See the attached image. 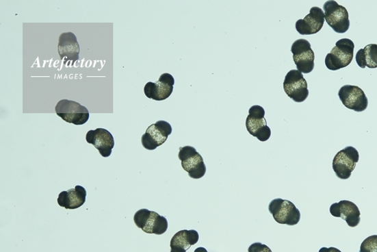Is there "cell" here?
Instances as JSON below:
<instances>
[{"label": "cell", "mask_w": 377, "mask_h": 252, "mask_svg": "<svg viewBox=\"0 0 377 252\" xmlns=\"http://www.w3.org/2000/svg\"><path fill=\"white\" fill-rule=\"evenodd\" d=\"M291 53L298 71L302 73H309L313 71L315 54L309 41L304 39L295 41L291 47Z\"/></svg>", "instance_id": "11"}, {"label": "cell", "mask_w": 377, "mask_h": 252, "mask_svg": "<svg viewBox=\"0 0 377 252\" xmlns=\"http://www.w3.org/2000/svg\"><path fill=\"white\" fill-rule=\"evenodd\" d=\"M284 90L288 97L295 102H304L308 98L309 92L307 80L298 70L287 73L284 81Z\"/></svg>", "instance_id": "9"}, {"label": "cell", "mask_w": 377, "mask_h": 252, "mask_svg": "<svg viewBox=\"0 0 377 252\" xmlns=\"http://www.w3.org/2000/svg\"><path fill=\"white\" fill-rule=\"evenodd\" d=\"M246 128L250 134L261 142H267L271 137V129L265 118V110L259 105L251 107L246 120Z\"/></svg>", "instance_id": "8"}, {"label": "cell", "mask_w": 377, "mask_h": 252, "mask_svg": "<svg viewBox=\"0 0 377 252\" xmlns=\"http://www.w3.org/2000/svg\"><path fill=\"white\" fill-rule=\"evenodd\" d=\"M86 142L94 145L103 158H109L114 147V138L111 133L105 129H97L87 132Z\"/></svg>", "instance_id": "15"}, {"label": "cell", "mask_w": 377, "mask_h": 252, "mask_svg": "<svg viewBox=\"0 0 377 252\" xmlns=\"http://www.w3.org/2000/svg\"><path fill=\"white\" fill-rule=\"evenodd\" d=\"M86 200V189L77 185L75 188L70 189L68 191H63L59 194L57 203L61 207L68 210H74L83 206Z\"/></svg>", "instance_id": "18"}, {"label": "cell", "mask_w": 377, "mask_h": 252, "mask_svg": "<svg viewBox=\"0 0 377 252\" xmlns=\"http://www.w3.org/2000/svg\"><path fill=\"white\" fill-rule=\"evenodd\" d=\"M136 226L148 234L161 235L168 229L167 219L157 212L146 209L138 210L134 216Z\"/></svg>", "instance_id": "4"}, {"label": "cell", "mask_w": 377, "mask_h": 252, "mask_svg": "<svg viewBox=\"0 0 377 252\" xmlns=\"http://www.w3.org/2000/svg\"><path fill=\"white\" fill-rule=\"evenodd\" d=\"M343 105L356 112H363L368 106V99L363 90L356 86L346 85L339 91Z\"/></svg>", "instance_id": "12"}, {"label": "cell", "mask_w": 377, "mask_h": 252, "mask_svg": "<svg viewBox=\"0 0 377 252\" xmlns=\"http://www.w3.org/2000/svg\"><path fill=\"white\" fill-rule=\"evenodd\" d=\"M319 252H342V251L335 247H330V248L323 247L320 250Z\"/></svg>", "instance_id": "24"}, {"label": "cell", "mask_w": 377, "mask_h": 252, "mask_svg": "<svg viewBox=\"0 0 377 252\" xmlns=\"http://www.w3.org/2000/svg\"><path fill=\"white\" fill-rule=\"evenodd\" d=\"M248 252H272L271 249L265 244L261 242H256L249 247Z\"/></svg>", "instance_id": "22"}, {"label": "cell", "mask_w": 377, "mask_h": 252, "mask_svg": "<svg viewBox=\"0 0 377 252\" xmlns=\"http://www.w3.org/2000/svg\"><path fill=\"white\" fill-rule=\"evenodd\" d=\"M199 240V235L194 229H183L177 232L172 237L171 240V252H187L191 247L194 246Z\"/></svg>", "instance_id": "19"}, {"label": "cell", "mask_w": 377, "mask_h": 252, "mask_svg": "<svg viewBox=\"0 0 377 252\" xmlns=\"http://www.w3.org/2000/svg\"><path fill=\"white\" fill-rule=\"evenodd\" d=\"M366 57L367 66L369 68H377V45L369 44L364 49Z\"/></svg>", "instance_id": "20"}, {"label": "cell", "mask_w": 377, "mask_h": 252, "mask_svg": "<svg viewBox=\"0 0 377 252\" xmlns=\"http://www.w3.org/2000/svg\"><path fill=\"white\" fill-rule=\"evenodd\" d=\"M354 44L350 39H341L337 42L335 47L325 58L328 69L336 71L349 66L354 57Z\"/></svg>", "instance_id": "1"}, {"label": "cell", "mask_w": 377, "mask_h": 252, "mask_svg": "<svg viewBox=\"0 0 377 252\" xmlns=\"http://www.w3.org/2000/svg\"><path fill=\"white\" fill-rule=\"evenodd\" d=\"M55 113L64 121L75 125H84L90 120V111L77 101L63 99L55 106Z\"/></svg>", "instance_id": "3"}, {"label": "cell", "mask_w": 377, "mask_h": 252, "mask_svg": "<svg viewBox=\"0 0 377 252\" xmlns=\"http://www.w3.org/2000/svg\"><path fill=\"white\" fill-rule=\"evenodd\" d=\"M359 252H377V235L367 237L361 243Z\"/></svg>", "instance_id": "21"}, {"label": "cell", "mask_w": 377, "mask_h": 252, "mask_svg": "<svg viewBox=\"0 0 377 252\" xmlns=\"http://www.w3.org/2000/svg\"><path fill=\"white\" fill-rule=\"evenodd\" d=\"M273 218L280 225H297L300 220V212L295 205L281 198L273 199L269 205Z\"/></svg>", "instance_id": "2"}, {"label": "cell", "mask_w": 377, "mask_h": 252, "mask_svg": "<svg viewBox=\"0 0 377 252\" xmlns=\"http://www.w3.org/2000/svg\"><path fill=\"white\" fill-rule=\"evenodd\" d=\"M356 60L361 68L364 69L367 66L366 57L364 49H360L356 56Z\"/></svg>", "instance_id": "23"}, {"label": "cell", "mask_w": 377, "mask_h": 252, "mask_svg": "<svg viewBox=\"0 0 377 252\" xmlns=\"http://www.w3.org/2000/svg\"><path fill=\"white\" fill-rule=\"evenodd\" d=\"M194 252H209L208 251H207L206 249L205 248H203V247H199V248H197Z\"/></svg>", "instance_id": "25"}, {"label": "cell", "mask_w": 377, "mask_h": 252, "mask_svg": "<svg viewBox=\"0 0 377 252\" xmlns=\"http://www.w3.org/2000/svg\"><path fill=\"white\" fill-rule=\"evenodd\" d=\"M332 216L341 218L351 227H357L361 222V212L359 207L348 200H342L338 203L332 204L330 207Z\"/></svg>", "instance_id": "17"}, {"label": "cell", "mask_w": 377, "mask_h": 252, "mask_svg": "<svg viewBox=\"0 0 377 252\" xmlns=\"http://www.w3.org/2000/svg\"><path fill=\"white\" fill-rule=\"evenodd\" d=\"M172 133L171 125L164 121H158L146 129L142 138V145L148 151L156 150L158 147L166 142Z\"/></svg>", "instance_id": "10"}, {"label": "cell", "mask_w": 377, "mask_h": 252, "mask_svg": "<svg viewBox=\"0 0 377 252\" xmlns=\"http://www.w3.org/2000/svg\"><path fill=\"white\" fill-rule=\"evenodd\" d=\"M324 13L320 7H313L304 19L296 23V29L300 35H313L319 33L324 24Z\"/></svg>", "instance_id": "16"}, {"label": "cell", "mask_w": 377, "mask_h": 252, "mask_svg": "<svg viewBox=\"0 0 377 252\" xmlns=\"http://www.w3.org/2000/svg\"><path fill=\"white\" fill-rule=\"evenodd\" d=\"M174 79L170 73L161 74L156 83L149 81L144 86V94L148 99L161 101L170 97L173 92Z\"/></svg>", "instance_id": "13"}, {"label": "cell", "mask_w": 377, "mask_h": 252, "mask_svg": "<svg viewBox=\"0 0 377 252\" xmlns=\"http://www.w3.org/2000/svg\"><path fill=\"white\" fill-rule=\"evenodd\" d=\"M179 158L181 161L182 168L188 173L192 179H200L205 176L206 166L203 158L194 147H180Z\"/></svg>", "instance_id": "6"}, {"label": "cell", "mask_w": 377, "mask_h": 252, "mask_svg": "<svg viewBox=\"0 0 377 252\" xmlns=\"http://www.w3.org/2000/svg\"><path fill=\"white\" fill-rule=\"evenodd\" d=\"M324 13L325 21L336 33L344 34L350 29V21L348 11L334 0L324 3Z\"/></svg>", "instance_id": "5"}, {"label": "cell", "mask_w": 377, "mask_h": 252, "mask_svg": "<svg viewBox=\"0 0 377 252\" xmlns=\"http://www.w3.org/2000/svg\"><path fill=\"white\" fill-rule=\"evenodd\" d=\"M359 161V153L356 148L347 147L337 153L333 160V169L342 180L349 179Z\"/></svg>", "instance_id": "7"}, {"label": "cell", "mask_w": 377, "mask_h": 252, "mask_svg": "<svg viewBox=\"0 0 377 252\" xmlns=\"http://www.w3.org/2000/svg\"><path fill=\"white\" fill-rule=\"evenodd\" d=\"M57 51L61 60L64 64L71 62L72 65L79 60L80 47L75 34L71 32L63 33L59 37Z\"/></svg>", "instance_id": "14"}]
</instances>
